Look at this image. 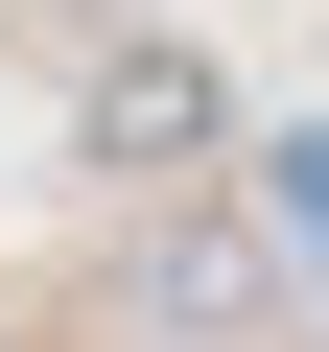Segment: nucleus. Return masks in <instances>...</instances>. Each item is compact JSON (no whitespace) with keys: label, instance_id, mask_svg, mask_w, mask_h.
Instances as JSON below:
<instances>
[{"label":"nucleus","instance_id":"nucleus-1","mask_svg":"<svg viewBox=\"0 0 329 352\" xmlns=\"http://www.w3.org/2000/svg\"><path fill=\"white\" fill-rule=\"evenodd\" d=\"M259 282H282V235H259V212H141V235H118L141 352H235V329H259Z\"/></svg>","mask_w":329,"mask_h":352},{"label":"nucleus","instance_id":"nucleus-2","mask_svg":"<svg viewBox=\"0 0 329 352\" xmlns=\"http://www.w3.org/2000/svg\"><path fill=\"white\" fill-rule=\"evenodd\" d=\"M71 141H94V164H212V71H189V47H94Z\"/></svg>","mask_w":329,"mask_h":352}]
</instances>
